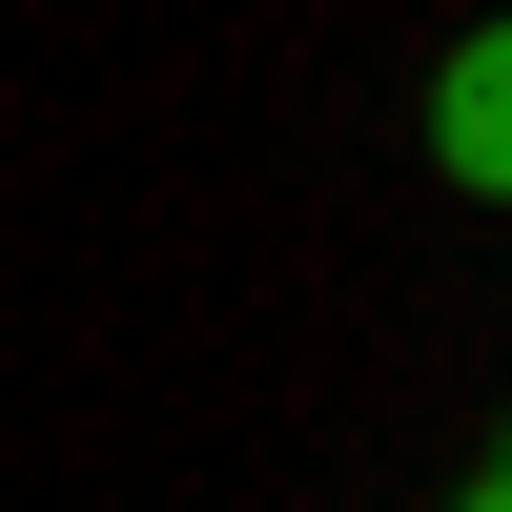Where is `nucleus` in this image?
<instances>
[{
    "label": "nucleus",
    "instance_id": "f257e3e1",
    "mask_svg": "<svg viewBox=\"0 0 512 512\" xmlns=\"http://www.w3.org/2000/svg\"><path fill=\"white\" fill-rule=\"evenodd\" d=\"M410 144H431V185L512 205V21H472V41L431 62V103H410Z\"/></svg>",
    "mask_w": 512,
    "mask_h": 512
},
{
    "label": "nucleus",
    "instance_id": "f03ea898",
    "mask_svg": "<svg viewBox=\"0 0 512 512\" xmlns=\"http://www.w3.org/2000/svg\"><path fill=\"white\" fill-rule=\"evenodd\" d=\"M472 512H512V431H492V472H472Z\"/></svg>",
    "mask_w": 512,
    "mask_h": 512
}]
</instances>
